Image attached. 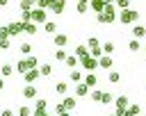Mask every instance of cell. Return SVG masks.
I'll return each instance as SVG.
<instances>
[{"label": "cell", "mask_w": 146, "mask_h": 116, "mask_svg": "<svg viewBox=\"0 0 146 116\" xmlns=\"http://www.w3.org/2000/svg\"><path fill=\"white\" fill-rule=\"evenodd\" d=\"M84 55H89V48H87L84 43H80V45H75V57L80 59V57H84Z\"/></svg>", "instance_id": "26"}, {"label": "cell", "mask_w": 146, "mask_h": 116, "mask_svg": "<svg viewBox=\"0 0 146 116\" xmlns=\"http://www.w3.org/2000/svg\"><path fill=\"white\" fill-rule=\"evenodd\" d=\"M59 116H71V111H62V114H59Z\"/></svg>", "instance_id": "47"}, {"label": "cell", "mask_w": 146, "mask_h": 116, "mask_svg": "<svg viewBox=\"0 0 146 116\" xmlns=\"http://www.w3.org/2000/svg\"><path fill=\"white\" fill-rule=\"evenodd\" d=\"M27 66H30V68H36V66H39V57L27 55Z\"/></svg>", "instance_id": "38"}, {"label": "cell", "mask_w": 146, "mask_h": 116, "mask_svg": "<svg viewBox=\"0 0 146 116\" xmlns=\"http://www.w3.org/2000/svg\"><path fill=\"white\" fill-rule=\"evenodd\" d=\"M7 2H9V0H0V7H7Z\"/></svg>", "instance_id": "45"}, {"label": "cell", "mask_w": 146, "mask_h": 116, "mask_svg": "<svg viewBox=\"0 0 146 116\" xmlns=\"http://www.w3.org/2000/svg\"><path fill=\"white\" fill-rule=\"evenodd\" d=\"M116 20H119L121 25L137 23V20H139V11H137V9H130V7H125V9H119V14H116Z\"/></svg>", "instance_id": "2"}, {"label": "cell", "mask_w": 146, "mask_h": 116, "mask_svg": "<svg viewBox=\"0 0 146 116\" xmlns=\"http://www.w3.org/2000/svg\"><path fill=\"white\" fill-rule=\"evenodd\" d=\"M114 98H112V93L110 91H103V96H100V105H110Z\"/></svg>", "instance_id": "36"}, {"label": "cell", "mask_w": 146, "mask_h": 116, "mask_svg": "<svg viewBox=\"0 0 146 116\" xmlns=\"http://www.w3.org/2000/svg\"><path fill=\"white\" fill-rule=\"evenodd\" d=\"M43 116H52V114H43Z\"/></svg>", "instance_id": "48"}, {"label": "cell", "mask_w": 146, "mask_h": 116, "mask_svg": "<svg viewBox=\"0 0 146 116\" xmlns=\"http://www.w3.org/2000/svg\"><path fill=\"white\" fill-rule=\"evenodd\" d=\"M43 114H46V111H36V109L32 111V116H43Z\"/></svg>", "instance_id": "44"}, {"label": "cell", "mask_w": 146, "mask_h": 116, "mask_svg": "<svg viewBox=\"0 0 146 116\" xmlns=\"http://www.w3.org/2000/svg\"><path fill=\"white\" fill-rule=\"evenodd\" d=\"M27 68H30V66H27V59H18V61H16V66H14V71H16V73H21V75H23Z\"/></svg>", "instance_id": "22"}, {"label": "cell", "mask_w": 146, "mask_h": 116, "mask_svg": "<svg viewBox=\"0 0 146 116\" xmlns=\"http://www.w3.org/2000/svg\"><path fill=\"white\" fill-rule=\"evenodd\" d=\"M16 114H18V116H32V109H30L27 105H21V107L16 109Z\"/></svg>", "instance_id": "31"}, {"label": "cell", "mask_w": 146, "mask_h": 116, "mask_svg": "<svg viewBox=\"0 0 146 116\" xmlns=\"http://www.w3.org/2000/svg\"><path fill=\"white\" fill-rule=\"evenodd\" d=\"M5 36H9V30H7V25H0V39H5Z\"/></svg>", "instance_id": "41"}, {"label": "cell", "mask_w": 146, "mask_h": 116, "mask_svg": "<svg viewBox=\"0 0 146 116\" xmlns=\"http://www.w3.org/2000/svg\"><path fill=\"white\" fill-rule=\"evenodd\" d=\"M144 55H146V45H144Z\"/></svg>", "instance_id": "49"}, {"label": "cell", "mask_w": 146, "mask_h": 116, "mask_svg": "<svg viewBox=\"0 0 146 116\" xmlns=\"http://www.w3.org/2000/svg\"><path fill=\"white\" fill-rule=\"evenodd\" d=\"M80 66H82L87 73H94V71L98 68V59H96L94 55H84V57H80Z\"/></svg>", "instance_id": "4"}, {"label": "cell", "mask_w": 146, "mask_h": 116, "mask_svg": "<svg viewBox=\"0 0 146 116\" xmlns=\"http://www.w3.org/2000/svg\"><path fill=\"white\" fill-rule=\"evenodd\" d=\"M114 66V59H112V55H100L98 57V68H112Z\"/></svg>", "instance_id": "11"}, {"label": "cell", "mask_w": 146, "mask_h": 116, "mask_svg": "<svg viewBox=\"0 0 146 116\" xmlns=\"http://www.w3.org/2000/svg\"><path fill=\"white\" fill-rule=\"evenodd\" d=\"M128 102H130L128 96H116V98H114V107H116V109H125Z\"/></svg>", "instance_id": "15"}, {"label": "cell", "mask_w": 146, "mask_h": 116, "mask_svg": "<svg viewBox=\"0 0 146 116\" xmlns=\"http://www.w3.org/2000/svg\"><path fill=\"white\" fill-rule=\"evenodd\" d=\"M119 80H121V73H119V71H110V73H107V82H110V84H116Z\"/></svg>", "instance_id": "28"}, {"label": "cell", "mask_w": 146, "mask_h": 116, "mask_svg": "<svg viewBox=\"0 0 146 116\" xmlns=\"http://www.w3.org/2000/svg\"><path fill=\"white\" fill-rule=\"evenodd\" d=\"M0 116H14V111H9V109H5V111H2Z\"/></svg>", "instance_id": "43"}, {"label": "cell", "mask_w": 146, "mask_h": 116, "mask_svg": "<svg viewBox=\"0 0 146 116\" xmlns=\"http://www.w3.org/2000/svg\"><path fill=\"white\" fill-rule=\"evenodd\" d=\"M43 32H46V34H55V32H57V23H55V20H46V23H43Z\"/></svg>", "instance_id": "21"}, {"label": "cell", "mask_w": 146, "mask_h": 116, "mask_svg": "<svg viewBox=\"0 0 146 116\" xmlns=\"http://www.w3.org/2000/svg\"><path fill=\"white\" fill-rule=\"evenodd\" d=\"M0 73H2V77L14 75V66H11V64H2V66H0Z\"/></svg>", "instance_id": "27"}, {"label": "cell", "mask_w": 146, "mask_h": 116, "mask_svg": "<svg viewBox=\"0 0 146 116\" xmlns=\"http://www.w3.org/2000/svg\"><path fill=\"white\" fill-rule=\"evenodd\" d=\"M18 50H21V55H30V52H32V43H27V41H23Z\"/></svg>", "instance_id": "33"}, {"label": "cell", "mask_w": 146, "mask_h": 116, "mask_svg": "<svg viewBox=\"0 0 146 116\" xmlns=\"http://www.w3.org/2000/svg\"><path fill=\"white\" fill-rule=\"evenodd\" d=\"M89 96H91V100H94V102H100L103 91H100V89H91V91H89Z\"/></svg>", "instance_id": "35"}, {"label": "cell", "mask_w": 146, "mask_h": 116, "mask_svg": "<svg viewBox=\"0 0 146 116\" xmlns=\"http://www.w3.org/2000/svg\"><path fill=\"white\" fill-rule=\"evenodd\" d=\"M107 5V0H89V7L94 9V14H98V11H103V7Z\"/></svg>", "instance_id": "18"}, {"label": "cell", "mask_w": 146, "mask_h": 116, "mask_svg": "<svg viewBox=\"0 0 146 116\" xmlns=\"http://www.w3.org/2000/svg\"><path fill=\"white\" fill-rule=\"evenodd\" d=\"M107 2H112V0H107Z\"/></svg>", "instance_id": "51"}, {"label": "cell", "mask_w": 146, "mask_h": 116, "mask_svg": "<svg viewBox=\"0 0 146 116\" xmlns=\"http://www.w3.org/2000/svg\"><path fill=\"white\" fill-rule=\"evenodd\" d=\"M39 75H41V77H50V75H52V66H50V64H41V66H39Z\"/></svg>", "instance_id": "23"}, {"label": "cell", "mask_w": 146, "mask_h": 116, "mask_svg": "<svg viewBox=\"0 0 146 116\" xmlns=\"http://www.w3.org/2000/svg\"><path fill=\"white\" fill-rule=\"evenodd\" d=\"M39 77H41V75H39V68H27V71L23 73V80H25L27 84H34Z\"/></svg>", "instance_id": "9"}, {"label": "cell", "mask_w": 146, "mask_h": 116, "mask_svg": "<svg viewBox=\"0 0 146 116\" xmlns=\"http://www.w3.org/2000/svg\"><path fill=\"white\" fill-rule=\"evenodd\" d=\"M23 32H25V34H36V23L25 20V23H23Z\"/></svg>", "instance_id": "20"}, {"label": "cell", "mask_w": 146, "mask_h": 116, "mask_svg": "<svg viewBox=\"0 0 146 116\" xmlns=\"http://www.w3.org/2000/svg\"><path fill=\"white\" fill-rule=\"evenodd\" d=\"M89 91H91V89H89L84 82H78V84H75V96H78V98H84V96H89Z\"/></svg>", "instance_id": "13"}, {"label": "cell", "mask_w": 146, "mask_h": 116, "mask_svg": "<svg viewBox=\"0 0 146 116\" xmlns=\"http://www.w3.org/2000/svg\"><path fill=\"white\" fill-rule=\"evenodd\" d=\"M82 82H84V84H87L89 89H94V86H98V77H96L94 73H87V75L82 77Z\"/></svg>", "instance_id": "14"}, {"label": "cell", "mask_w": 146, "mask_h": 116, "mask_svg": "<svg viewBox=\"0 0 146 116\" xmlns=\"http://www.w3.org/2000/svg\"><path fill=\"white\" fill-rule=\"evenodd\" d=\"M75 105H78V100H75V96H66V98L62 100V107H64L66 111H73V109H75Z\"/></svg>", "instance_id": "12"}, {"label": "cell", "mask_w": 146, "mask_h": 116, "mask_svg": "<svg viewBox=\"0 0 146 116\" xmlns=\"http://www.w3.org/2000/svg\"><path fill=\"white\" fill-rule=\"evenodd\" d=\"M21 96H23L25 100H34V98L39 96V86H34V84H25L23 91H21Z\"/></svg>", "instance_id": "6"}, {"label": "cell", "mask_w": 146, "mask_h": 116, "mask_svg": "<svg viewBox=\"0 0 146 116\" xmlns=\"http://www.w3.org/2000/svg\"><path fill=\"white\" fill-rule=\"evenodd\" d=\"M141 48V43H139V39H132V41H128V50L130 52H137Z\"/></svg>", "instance_id": "30"}, {"label": "cell", "mask_w": 146, "mask_h": 116, "mask_svg": "<svg viewBox=\"0 0 146 116\" xmlns=\"http://www.w3.org/2000/svg\"><path fill=\"white\" fill-rule=\"evenodd\" d=\"M46 107H48V100L36 96V98H34V109H36V111H46Z\"/></svg>", "instance_id": "19"}, {"label": "cell", "mask_w": 146, "mask_h": 116, "mask_svg": "<svg viewBox=\"0 0 146 116\" xmlns=\"http://www.w3.org/2000/svg\"><path fill=\"white\" fill-rule=\"evenodd\" d=\"M110 116H116V114H110Z\"/></svg>", "instance_id": "50"}, {"label": "cell", "mask_w": 146, "mask_h": 116, "mask_svg": "<svg viewBox=\"0 0 146 116\" xmlns=\"http://www.w3.org/2000/svg\"><path fill=\"white\" fill-rule=\"evenodd\" d=\"M7 30H9V39H11V36H21V32H23V20H14V23H9Z\"/></svg>", "instance_id": "7"}, {"label": "cell", "mask_w": 146, "mask_h": 116, "mask_svg": "<svg viewBox=\"0 0 146 116\" xmlns=\"http://www.w3.org/2000/svg\"><path fill=\"white\" fill-rule=\"evenodd\" d=\"M21 20H23V23L30 20V9H27V11H21Z\"/></svg>", "instance_id": "42"}, {"label": "cell", "mask_w": 146, "mask_h": 116, "mask_svg": "<svg viewBox=\"0 0 146 116\" xmlns=\"http://www.w3.org/2000/svg\"><path fill=\"white\" fill-rule=\"evenodd\" d=\"M48 9H50L52 14H64V9H66V0H50Z\"/></svg>", "instance_id": "10"}, {"label": "cell", "mask_w": 146, "mask_h": 116, "mask_svg": "<svg viewBox=\"0 0 146 116\" xmlns=\"http://www.w3.org/2000/svg\"><path fill=\"white\" fill-rule=\"evenodd\" d=\"M112 2H114L116 9H125V7H130V0H112Z\"/></svg>", "instance_id": "40"}, {"label": "cell", "mask_w": 146, "mask_h": 116, "mask_svg": "<svg viewBox=\"0 0 146 116\" xmlns=\"http://www.w3.org/2000/svg\"><path fill=\"white\" fill-rule=\"evenodd\" d=\"M64 64H66V68H78V66H80V59H78L75 55H66Z\"/></svg>", "instance_id": "16"}, {"label": "cell", "mask_w": 146, "mask_h": 116, "mask_svg": "<svg viewBox=\"0 0 146 116\" xmlns=\"http://www.w3.org/2000/svg\"><path fill=\"white\" fill-rule=\"evenodd\" d=\"M55 59H57V61H64V59H66V50H64V48H57V50H55Z\"/></svg>", "instance_id": "37"}, {"label": "cell", "mask_w": 146, "mask_h": 116, "mask_svg": "<svg viewBox=\"0 0 146 116\" xmlns=\"http://www.w3.org/2000/svg\"><path fill=\"white\" fill-rule=\"evenodd\" d=\"M89 9V0H78V14H87Z\"/></svg>", "instance_id": "32"}, {"label": "cell", "mask_w": 146, "mask_h": 116, "mask_svg": "<svg viewBox=\"0 0 146 116\" xmlns=\"http://www.w3.org/2000/svg\"><path fill=\"white\" fill-rule=\"evenodd\" d=\"M52 43H55V48H64V45L68 43V34H64V32H55V34H52Z\"/></svg>", "instance_id": "8"}, {"label": "cell", "mask_w": 146, "mask_h": 116, "mask_svg": "<svg viewBox=\"0 0 146 116\" xmlns=\"http://www.w3.org/2000/svg\"><path fill=\"white\" fill-rule=\"evenodd\" d=\"M30 20L36 23V25H43L48 20V9H41V7H32L30 9Z\"/></svg>", "instance_id": "3"}, {"label": "cell", "mask_w": 146, "mask_h": 116, "mask_svg": "<svg viewBox=\"0 0 146 116\" xmlns=\"http://www.w3.org/2000/svg\"><path fill=\"white\" fill-rule=\"evenodd\" d=\"M139 111H141L139 105H130V107H125V116H139Z\"/></svg>", "instance_id": "29"}, {"label": "cell", "mask_w": 146, "mask_h": 116, "mask_svg": "<svg viewBox=\"0 0 146 116\" xmlns=\"http://www.w3.org/2000/svg\"><path fill=\"white\" fill-rule=\"evenodd\" d=\"M9 48H11V39H9V36L0 39V50H9Z\"/></svg>", "instance_id": "39"}, {"label": "cell", "mask_w": 146, "mask_h": 116, "mask_svg": "<svg viewBox=\"0 0 146 116\" xmlns=\"http://www.w3.org/2000/svg\"><path fill=\"white\" fill-rule=\"evenodd\" d=\"M55 93H59V96H66V93H68V82L59 80V82L55 84Z\"/></svg>", "instance_id": "17"}, {"label": "cell", "mask_w": 146, "mask_h": 116, "mask_svg": "<svg viewBox=\"0 0 146 116\" xmlns=\"http://www.w3.org/2000/svg\"><path fill=\"white\" fill-rule=\"evenodd\" d=\"M82 77H84V75H82L78 68H71V73H68V80H71V82H75V84H78V82H82Z\"/></svg>", "instance_id": "24"}, {"label": "cell", "mask_w": 146, "mask_h": 116, "mask_svg": "<svg viewBox=\"0 0 146 116\" xmlns=\"http://www.w3.org/2000/svg\"><path fill=\"white\" fill-rule=\"evenodd\" d=\"M116 14H119V9L114 7V2H107V5L103 7V11H98V14H96V20H98L100 25L114 23V20H116Z\"/></svg>", "instance_id": "1"}, {"label": "cell", "mask_w": 146, "mask_h": 116, "mask_svg": "<svg viewBox=\"0 0 146 116\" xmlns=\"http://www.w3.org/2000/svg\"><path fill=\"white\" fill-rule=\"evenodd\" d=\"M2 89H5V80L0 77V91H2Z\"/></svg>", "instance_id": "46"}, {"label": "cell", "mask_w": 146, "mask_h": 116, "mask_svg": "<svg viewBox=\"0 0 146 116\" xmlns=\"http://www.w3.org/2000/svg\"><path fill=\"white\" fill-rule=\"evenodd\" d=\"M100 48H103V55H112V52H114V43H112V41H107V43H103Z\"/></svg>", "instance_id": "34"}, {"label": "cell", "mask_w": 146, "mask_h": 116, "mask_svg": "<svg viewBox=\"0 0 146 116\" xmlns=\"http://www.w3.org/2000/svg\"><path fill=\"white\" fill-rule=\"evenodd\" d=\"M132 36H135V39H144V36H146V27H144V25H135V27H132Z\"/></svg>", "instance_id": "25"}, {"label": "cell", "mask_w": 146, "mask_h": 116, "mask_svg": "<svg viewBox=\"0 0 146 116\" xmlns=\"http://www.w3.org/2000/svg\"><path fill=\"white\" fill-rule=\"evenodd\" d=\"M84 45H87V48H89V55H94V57H96V59H98V57H100V55H103V48H100V41H98V39H96V36H89V39H87V43H84Z\"/></svg>", "instance_id": "5"}]
</instances>
